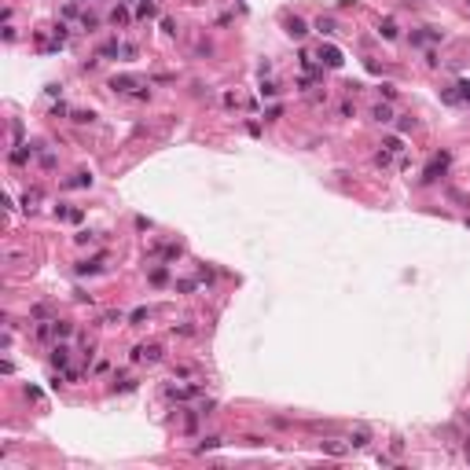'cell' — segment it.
<instances>
[{"label":"cell","mask_w":470,"mask_h":470,"mask_svg":"<svg viewBox=\"0 0 470 470\" xmlns=\"http://www.w3.org/2000/svg\"><path fill=\"white\" fill-rule=\"evenodd\" d=\"M144 81H140V77H132V74H121V77H114L111 81V88L114 92H132V88H140Z\"/></svg>","instance_id":"cell-4"},{"label":"cell","mask_w":470,"mask_h":470,"mask_svg":"<svg viewBox=\"0 0 470 470\" xmlns=\"http://www.w3.org/2000/svg\"><path fill=\"white\" fill-rule=\"evenodd\" d=\"M66 356H70L66 346H55V349H52V364H55V367H66Z\"/></svg>","instance_id":"cell-10"},{"label":"cell","mask_w":470,"mask_h":470,"mask_svg":"<svg viewBox=\"0 0 470 470\" xmlns=\"http://www.w3.org/2000/svg\"><path fill=\"white\" fill-rule=\"evenodd\" d=\"M276 92H279V88H276L272 81H261V96H276Z\"/></svg>","instance_id":"cell-22"},{"label":"cell","mask_w":470,"mask_h":470,"mask_svg":"<svg viewBox=\"0 0 470 470\" xmlns=\"http://www.w3.org/2000/svg\"><path fill=\"white\" fill-rule=\"evenodd\" d=\"M466 459H470V441H466Z\"/></svg>","instance_id":"cell-24"},{"label":"cell","mask_w":470,"mask_h":470,"mask_svg":"<svg viewBox=\"0 0 470 470\" xmlns=\"http://www.w3.org/2000/svg\"><path fill=\"white\" fill-rule=\"evenodd\" d=\"M371 118L379 121V125H386V121H393V111H389L386 103H379V107H375V111H371Z\"/></svg>","instance_id":"cell-9"},{"label":"cell","mask_w":470,"mask_h":470,"mask_svg":"<svg viewBox=\"0 0 470 470\" xmlns=\"http://www.w3.org/2000/svg\"><path fill=\"white\" fill-rule=\"evenodd\" d=\"M132 360H136V364H144V360H147V364H158V360H162V346H136Z\"/></svg>","instance_id":"cell-1"},{"label":"cell","mask_w":470,"mask_h":470,"mask_svg":"<svg viewBox=\"0 0 470 470\" xmlns=\"http://www.w3.org/2000/svg\"><path fill=\"white\" fill-rule=\"evenodd\" d=\"M88 272H99V261H81L77 264V276H88Z\"/></svg>","instance_id":"cell-18"},{"label":"cell","mask_w":470,"mask_h":470,"mask_svg":"<svg viewBox=\"0 0 470 470\" xmlns=\"http://www.w3.org/2000/svg\"><path fill=\"white\" fill-rule=\"evenodd\" d=\"M456 88H459V96H463V99H470V81H463V85H456Z\"/></svg>","instance_id":"cell-23"},{"label":"cell","mask_w":470,"mask_h":470,"mask_svg":"<svg viewBox=\"0 0 470 470\" xmlns=\"http://www.w3.org/2000/svg\"><path fill=\"white\" fill-rule=\"evenodd\" d=\"M445 169H448V154H437V158L426 165V173H422V184H433L437 177L445 173Z\"/></svg>","instance_id":"cell-2"},{"label":"cell","mask_w":470,"mask_h":470,"mask_svg":"<svg viewBox=\"0 0 470 470\" xmlns=\"http://www.w3.org/2000/svg\"><path fill=\"white\" fill-rule=\"evenodd\" d=\"M382 147H386L389 154H400V151H404V140H400V136H389V140H386Z\"/></svg>","instance_id":"cell-15"},{"label":"cell","mask_w":470,"mask_h":470,"mask_svg":"<svg viewBox=\"0 0 470 470\" xmlns=\"http://www.w3.org/2000/svg\"><path fill=\"white\" fill-rule=\"evenodd\" d=\"M74 121L77 125H92V121H96V114H92V111H74Z\"/></svg>","instance_id":"cell-17"},{"label":"cell","mask_w":470,"mask_h":470,"mask_svg":"<svg viewBox=\"0 0 470 470\" xmlns=\"http://www.w3.org/2000/svg\"><path fill=\"white\" fill-rule=\"evenodd\" d=\"M111 22H114V26H125V22H129V11H125V8L118 4V8L111 11Z\"/></svg>","instance_id":"cell-16"},{"label":"cell","mask_w":470,"mask_h":470,"mask_svg":"<svg viewBox=\"0 0 470 470\" xmlns=\"http://www.w3.org/2000/svg\"><path fill=\"white\" fill-rule=\"evenodd\" d=\"M346 448H349V445H338V441H323V452H327V456H346Z\"/></svg>","instance_id":"cell-13"},{"label":"cell","mask_w":470,"mask_h":470,"mask_svg":"<svg viewBox=\"0 0 470 470\" xmlns=\"http://www.w3.org/2000/svg\"><path fill=\"white\" fill-rule=\"evenodd\" d=\"M287 33H290V37H297V41H301V37L309 33V26H305V22H301V19H297V15H294V19H287Z\"/></svg>","instance_id":"cell-6"},{"label":"cell","mask_w":470,"mask_h":470,"mask_svg":"<svg viewBox=\"0 0 470 470\" xmlns=\"http://www.w3.org/2000/svg\"><path fill=\"white\" fill-rule=\"evenodd\" d=\"M154 15H158V11H154V4H147V0H144V4H140V19H154Z\"/></svg>","instance_id":"cell-19"},{"label":"cell","mask_w":470,"mask_h":470,"mask_svg":"<svg viewBox=\"0 0 470 470\" xmlns=\"http://www.w3.org/2000/svg\"><path fill=\"white\" fill-rule=\"evenodd\" d=\"M367 441H371V437H367V430H356V433L349 437V448H364Z\"/></svg>","instance_id":"cell-14"},{"label":"cell","mask_w":470,"mask_h":470,"mask_svg":"<svg viewBox=\"0 0 470 470\" xmlns=\"http://www.w3.org/2000/svg\"><path fill=\"white\" fill-rule=\"evenodd\" d=\"M198 389H202V386H180V389H177V386H169V389H165V397H169V400H191Z\"/></svg>","instance_id":"cell-5"},{"label":"cell","mask_w":470,"mask_h":470,"mask_svg":"<svg viewBox=\"0 0 470 470\" xmlns=\"http://www.w3.org/2000/svg\"><path fill=\"white\" fill-rule=\"evenodd\" d=\"M316 29H320L323 37H334V33H338V22L327 19V15H320V19H316Z\"/></svg>","instance_id":"cell-7"},{"label":"cell","mask_w":470,"mask_h":470,"mask_svg":"<svg viewBox=\"0 0 470 470\" xmlns=\"http://www.w3.org/2000/svg\"><path fill=\"white\" fill-rule=\"evenodd\" d=\"M320 59H323V66H331V70H338L342 62H346V59H342V52L334 48V44H323V48H320Z\"/></svg>","instance_id":"cell-3"},{"label":"cell","mask_w":470,"mask_h":470,"mask_svg":"<svg viewBox=\"0 0 470 470\" xmlns=\"http://www.w3.org/2000/svg\"><path fill=\"white\" fill-rule=\"evenodd\" d=\"M70 331H74V327H70L66 320H52V334H55V338H66Z\"/></svg>","instance_id":"cell-12"},{"label":"cell","mask_w":470,"mask_h":470,"mask_svg":"<svg viewBox=\"0 0 470 470\" xmlns=\"http://www.w3.org/2000/svg\"><path fill=\"white\" fill-rule=\"evenodd\" d=\"M379 33H382L386 41H397V22H393V19H382V22H379Z\"/></svg>","instance_id":"cell-8"},{"label":"cell","mask_w":470,"mask_h":470,"mask_svg":"<svg viewBox=\"0 0 470 470\" xmlns=\"http://www.w3.org/2000/svg\"><path fill=\"white\" fill-rule=\"evenodd\" d=\"M147 316H151V312H147V309H132V316H129V320H132V323H144Z\"/></svg>","instance_id":"cell-21"},{"label":"cell","mask_w":470,"mask_h":470,"mask_svg":"<svg viewBox=\"0 0 470 470\" xmlns=\"http://www.w3.org/2000/svg\"><path fill=\"white\" fill-rule=\"evenodd\" d=\"M210 448H221V437H206V441L198 445V452H210Z\"/></svg>","instance_id":"cell-20"},{"label":"cell","mask_w":470,"mask_h":470,"mask_svg":"<svg viewBox=\"0 0 470 470\" xmlns=\"http://www.w3.org/2000/svg\"><path fill=\"white\" fill-rule=\"evenodd\" d=\"M88 184H92V173H77V177H70L62 187H88Z\"/></svg>","instance_id":"cell-11"}]
</instances>
